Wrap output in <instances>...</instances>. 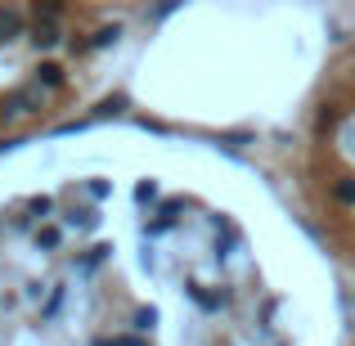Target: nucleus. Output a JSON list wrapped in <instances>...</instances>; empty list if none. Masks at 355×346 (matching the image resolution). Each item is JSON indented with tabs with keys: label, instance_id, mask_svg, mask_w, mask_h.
I'll return each instance as SVG.
<instances>
[{
	"label": "nucleus",
	"instance_id": "14",
	"mask_svg": "<svg viewBox=\"0 0 355 346\" xmlns=\"http://www.w3.org/2000/svg\"><path fill=\"white\" fill-rule=\"evenodd\" d=\"M338 121H342L338 108H324V113H320V126H324V130H329V126H338Z\"/></svg>",
	"mask_w": 355,
	"mask_h": 346
},
{
	"label": "nucleus",
	"instance_id": "10",
	"mask_svg": "<svg viewBox=\"0 0 355 346\" xmlns=\"http://www.w3.org/2000/svg\"><path fill=\"white\" fill-rule=\"evenodd\" d=\"M153 198H157V184L153 180H139L135 184V202H153Z\"/></svg>",
	"mask_w": 355,
	"mask_h": 346
},
{
	"label": "nucleus",
	"instance_id": "12",
	"mask_svg": "<svg viewBox=\"0 0 355 346\" xmlns=\"http://www.w3.org/2000/svg\"><path fill=\"white\" fill-rule=\"evenodd\" d=\"M189 297H193V302H198V306H202V311H216V306H220V302H216V297H207V293H198V288H189Z\"/></svg>",
	"mask_w": 355,
	"mask_h": 346
},
{
	"label": "nucleus",
	"instance_id": "13",
	"mask_svg": "<svg viewBox=\"0 0 355 346\" xmlns=\"http://www.w3.org/2000/svg\"><path fill=\"white\" fill-rule=\"evenodd\" d=\"M126 108V99H108V104H99V113L95 117H108V113H121Z\"/></svg>",
	"mask_w": 355,
	"mask_h": 346
},
{
	"label": "nucleus",
	"instance_id": "3",
	"mask_svg": "<svg viewBox=\"0 0 355 346\" xmlns=\"http://www.w3.org/2000/svg\"><path fill=\"white\" fill-rule=\"evenodd\" d=\"M36 86H63V68H59V63H41V72H36Z\"/></svg>",
	"mask_w": 355,
	"mask_h": 346
},
{
	"label": "nucleus",
	"instance_id": "5",
	"mask_svg": "<svg viewBox=\"0 0 355 346\" xmlns=\"http://www.w3.org/2000/svg\"><path fill=\"white\" fill-rule=\"evenodd\" d=\"M333 198H338V202H351V207H355V180H338V184H333Z\"/></svg>",
	"mask_w": 355,
	"mask_h": 346
},
{
	"label": "nucleus",
	"instance_id": "2",
	"mask_svg": "<svg viewBox=\"0 0 355 346\" xmlns=\"http://www.w3.org/2000/svg\"><path fill=\"white\" fill-rule=\"evenodd\" d=\"M9 108H14V113H32V108H41V86H32V90H18V95L9 99Z\"/></svg>",
	"mask_w": 355,
	"mask_h": 346
},
{
	"label": "nucleus",
	"instance_id": "4",
	"mask_svg": "<svg viewBox=\"0 0 355 346\" xmlns=\"http://www.w3.org/2000/svg\"><path fill=\"white\" fill-rule=\"evenodd\" d=\"M32 45H36V50H50V45H59V32H54V27H36Z\"/></svg>",
	"mask_w": 355,
	"mask_h": 346
},
{
	"label": "nucleus",
	"instance_id": "1",
	"mask_svg": "<svg viewBox=\"0 0 355 346\" xmlns=\"http://www.w3.org/2000/svg\"><path fill=\"white\" fill-rule=\"evenodd\" d=\"M23 32V14L18 9H0V41H14Z\"/></svg>",
	"mask_w": 355,
	"mask_h": 346
},
{
	"label": "nucleus",
	"instance_id": "6",
	"mask_svg": "<svg viewBox=\"0 0 355 346\" xmlns=\"http://www.w3.org/2000/svg\"><path fill=\"white\" fill-rule=\"evenodd\" d=\"M68 225H81V230H95V225H99V216H95V211H68Z\"/></svg>",
	"mask_w": 355,
	"mask_h": 346
},
{
	"label": "nucleus",
	"instance_id": "8",
	"mask_svg": "<svg viewBox=\"0 0 355 346\" xmlns=\"http://www.w3.org/2000/svg\"><path fill=\"white\" fill-rule=\"evenodd\" d=\"M59 239H63V234H59V230H54V225H50V230H41V234H36V243H41V248H45V252H54V248H59Z\"/></svg>",
	"mask_w": 355,
	"mask_h": 346
},
{
	"label": "nucleus",
	"instance_id": "7",
	"mask_svg": "<svg viewBox=\"0 0 355 346\" xmlns=\"http://www.w3.org/2000/svg\"><path fill=\"white\" fill-rule=\"evenodd\" d=\"M117 36H121L117 23L113 27H99V32H95V45H99V50H104V45H117Z\"/></svg>",
	"mask_w": 355,
	"mask_h": 346
},
{
	"label": "nucleus",
	"instance_id": "9",
	"mask_svg": "<svg viewBox=\"0 0 355 346\" xmlns=\"http://www.w3.org/2000/svg\"><path fill=\"white\" fill-rule=\"evenodd\" d=\"M153 324H157V311H153V306H144V311H135V329H153Z\"/></svg>",
	"mask_w": 355,
	"mask_h": 346
},
{
	"label": "nucleus",
	"instance_id": "15",
	"mask_svg": "<svg viewBox=\"0 0 355 346\" xmlns=\"http://www.w3.org/2000/svg\"><path fill=\"white\" fill-rule=\"evenodd\" d=\"M117 346H144V342H139V338H121Z\"/></svg>",
	"mask_w": 355,
	"mask_h": 346
},
{
	"label": "nucleus",
	"instance_id": "16",
	"mask_svg": "<svg viewBox=\"0 0 355 346\" xmlns=\"http://www.w3.org/2000/svg\"><path fill=\"white\" fill-rule=\"evenodd\" d=\"M95 346H117V342H108V338H99V342H95Z\"/></svg>",
	"mask_w": 355,
	"mask_h": 346
},
{
	"label": "nucleus",
	"instance_id": "11",
	"mask_svg": "<svg viewBox=\"0 0 355 346\" xmlns=\"http://www.w3.org/2000/svg\"><path fill=\"white\" fill-rule=\"evenodd\" d=\"M63 14V5H54V0H45V5H36V23L41 18H59Z\"/></svg>",
	"mask_w": 355,
	"mask_h": 346
}]
</instances>
